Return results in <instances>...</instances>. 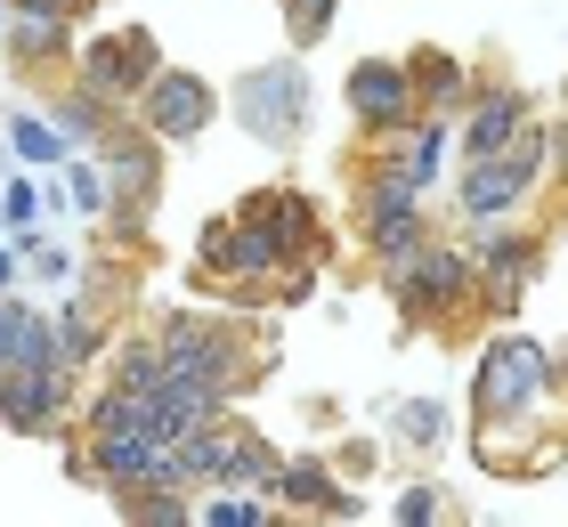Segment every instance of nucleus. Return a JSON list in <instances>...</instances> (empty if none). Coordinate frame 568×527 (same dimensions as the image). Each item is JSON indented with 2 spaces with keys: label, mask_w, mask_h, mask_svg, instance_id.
<instances>
[{
  "label": "nucleus",
  "mask_w": 568,
  "mask_h": 527,
  "mask_svg": "<svg viewBox=\"0 0 568 527\" xmlns=\"http://www.w3.org/2000/svg\"><path fill=\"white\" fill-rule=\"evenodd\" d=\"M163 365H171V382L203 389L212 406H227V398H244V389H252V365H244V349H236V325L195 316V308L163 316Z\"/></svg>",
  "instance_id": "nucleus-1"
},
{
  "label": "nucleus",
  "mask_w": 568,
  "mask_h": 527,
  "mask_svg": "<svg viewBox=\"0 0 568 527\" xmlns=\"http://www.w3.org/2000/svg\"><path fill=\"white\" fill-rule=\"evenodd\" d=\"M545 154H552V130L528 122L504 154H487V163H463V179H455V211H463L471 227L511 220V211L536 195V179H545Z\"/></svg>",
  "instance_id": "nucleus-2"
},
{
  "label": "nucleus",
  "mask_w": 568,
  "mask_h": 527,
  "mask_svg": "<svg viewBox=\"0 0 568 527\" xmlns=\"http://www.w3.org/2000/svg\"><path fill=\"white\" fill-rule=\"evenodd\" d=\"M545 389H552V349H545V341H528V333L487 341L479 382H471V414H479V430L528 422L536 406H545Z\"/></svg>",
  "instance_id": "nucleus-3"
},
{
  "label": "nucleus",
  "mask_w": 568,
  "mask_h": 527,
  "mask_svg": "<svg viewBox=\"0 0 568 527\" xmlns=\"http://www.w3.org/2000/svg\"><path fill=\"white\" fill-rule=\"evenodd\" d=\"M382 284H390V301L415 316V325H430V316H447V308H463L479 293V268H471V252H463V244H438V235H430L415 260L382 268Z\"/></svg>",
  "instance_id": "nucleus-4"
},
{
  "label": "nucleus",
  "mask_w": 568,
  "mask_h": 527,
  "mask_svg": "<svg viewBox=\"0 0 568 527\" xmlns=\"http://www.w3.org/2000/svg\"><path fill=\"white\" fill-rule=\"evenodd\" d=\"M98 163H106V179H114L122 227H146L154 195H163V139H154L146 122H114L106 139H98Z\"/></svg>",
  "instance_id": "nucleus-5"
},
{
  "label": "nucleus",
  "mask_w": 568,
  "mask_h": 527,
  "mask_svg": "<svg viewBox=\"0 0 568 527\" xmlns=\"http://www.w3.org/2000/svg\"><path fill=\"white\" fill-rule=\"evenodd\" d=\"M366 252L382 260V268H398V260H415L430 244V220H423V188H406L398 171L366 179Z\"/></svg>",
  "instance_id": "nucleus-6"
},
{
  "label": "nucleus",
  "mask_w": 568,
  "mask_h": 527,
  "mask_svg": "<svg viewBox=\"0 0 568 527\" xmlns=\"http://www.w3.org/2000/svg\"><path fill=\"white\" fill-rule=\"evenodd\" d=\"M236 114H244L252 139L293 146L301 122H308V73H301V58H284L268 73H244V82H236Z\"/></svg>",
  "instance_id": "nucleus-7"
},
{
  "label": "nucleus",
  "mask_w": 568,
  "mask_h": 527,
  "mask_svg": "<svg viewBox=\"0 0 568 527\" xmlns=\"http://www.w3.org/2000/svg\"><path fill=\"white\" fill-rule=\"evenodd\" d=\"M349 114H357V130H374V139H398V130H415V122H423L415 73H406L398 58L349 65Z\"/></svg>",
  "instance_id": "nucleus-8"
},
{
  "label": "nucleus",
  "mask_w": 568,
  "mask_h": 527,
  "mask_svg": "<svg viewBox=\"0 0 568 527\" xmlns=\"http://www.w3.org/2000/svg\"><path fill=\"white\" fill-rule=\"evenodd\" d=\"M154 73H163V49H154L146 24H122V33H106V41L82 49V82L106 90L114 105H139V90L154 82Z\"/></svg>",
  "instance_id": "nucleus-9"
},
{
  "label": "nucleus",
  "mask_w": 568,
  "mask_h": 527,
  "mask_svg": "<svg viewBox=\"0 0 568 527\" xmlns=\"http://www.w3.org/2000/svg\"><path fill=\"white\" fill-rule=\"evenodd\" d=\"M212 114H220V90L212 82H195V73H154V82L139 90V122L154 130L163 146H179V139H203L212 130Z\"/></svg>",
  "instance_id": "nucleus-10"
},
{
  "label": "nucleus",
  "mask_w": 568,
  "mask_h": 527,
  "mask_svg": "<svg viewBox=\"0 0 568 527\" xmlns=\"http://www.w3.org/2000/svg\"><path fill=\"white\" fill-rule=\"evenodd\" d=\"M65 389H73V357L9 365L0 374V430H49L65 414Z\"/></svg>",
  "instance_id": "nucleus-11"
},
{
  "label": "nucleus",
  "mask_w": 568,
  "mask_h": 527,
  "mask_svg": "<svg viewBox=\"0 0 568 527\" xmlns=\"http://www.w3.org/2000/svg\"><path fill=\"white\" fill-rule=\"evenodd\" d=\"M536 122V105L520 82H479L463 98V163H487V154H504L520 130Z\"/></svg>",
  "instance_id": "nucleus-12"
},
{
  "label": "nucleus",
  "mask_w": 568,
  "mask_h": 527,
  "mask_svg": "<svg viewBox=\"0 0 568 527\" xmlns=\"http://www.w3.org/2000/svg\"><path fill=\"white\" fill-rule=\"evenodd\" d=\"M471 268H479L487 316H511V308H520V293H528V276L545 268V252H536L528 235H511V227H487L479 244H471Z\"/></svg>",
  "instance_id": "nucleus-13"
},
{
  "label": "nucleus",
  "mask_w": 568,
  "mask_h": 527,
  "mask_svg": "<svg viewBox=\"0 0 568 527\" xmlns=\"http://www.w3.org/2000/svg\"><path fill=\"white\" fill-rule=\"evenodd\" d=\"M236 220H252V227H261L284 260H317V252H325L317 203H308V195H293V188H261V195H244V211H236Z\"/></svg>",
  "instance_id": "nucleus-14"
},
{
  "label": "nucleus",
  "mask_w": 568,
  "mask_h": 527,
  "mask_svg": "<svg viewBox=\"0 0 568 527\" xmlns=\"http://www.w3.org/2000/svg\"><path fill=\"white\" fill-rule=\"evenodd\" d=\"M9 41L24 65H49L73 49V9H41V0H9Z\"/></svg>",
  "instance_id": "nucleus-15"
},
{
  "label": "nucleus",
  "mask_w": 568,
  "mask_h": 527,
  "mask_svg": "<svg viewBox=\"0 0 568 527\" xmlns=\"http://www.w3.org/2000/svg\"><path fill=\"white\" fill-rule=\"evenodd\" d=\"M276 504H301V511H317V519H357V511H366V504H357V495L325 470V463H284Z\"/></svg>",
  "instance_id": "nucleus-16"
},
{
  "label": "nucleus",
  "mask_w": 568,
  "mask_h": 527,
  "mask_svg": "<svg viewBox=\"0 0 568 527\" xmlns=\"http://www.w3.org/2000/svg\"><path fill=\"white\" fill-rule=\"evenodd\" d=\"M406 73H415L423 114H455V105L471 98V73H463V58H447V49H415V58H406Z\"/></svg>",
  "instance_id": "nucleus-17"
},
{
  "label": "nucleus",
  "mask_w": 568,
  "mask_h": 527,
  "mask_svg": "<svg viewBox=\"0 0 568 527\" xmlns=\"http://www.w3.org/2000/svg\"><path fill=\"white\" fill-rule=\"evenodd\" d=\"M114 122H122V114H114V98H106V90H90V82H73V90L58 98V130H65L73 146H98Z\"/></svg>",
  "instance_id": "nucleus-18"
},
{
  "label": "nucleus",
  "mask_w": 568,
  "mask_h": 527,
  "mask_svg": "<svg viewBox=\"0 0 568 527\" xmlns=\"http://www.w3.org/2000/svg\"><path fill=\"white\" fill-rule=\"evenodd\" d=\"M114 511L122 519H146V527H187L195 519V504H187V487H114Z\"/></svg>",
  "instance_id": "nucleus-19"
},
{
  "label": "nucleus",
  "mask_w": 568,
  "mask_h": 527,
  "mask_svg": "<svg viewBox=\"0 0 568 527\" xmlns=\"http://www.w3.org/2000/svg\"><path fill=\"white\" fill-rule=\"evenodd\" d=\"M447 430H455V422H447V406H438V398L390 406V438H398V446H423V455H430V446H447Z\"/></svg>",
  "instance_id": "nucleus-20"
},
{
  "label": "nucleus",
  "mask_w": 568,
  "mask_h": 527,
  "mask_svg": "<svg viewBox=\"0 0 568 527\" xmlns=\"http://www.w3.org/2000/svg\"><path fill=\"white\" fill-rule=\"evenodd\" d=\"M58 195H65L73 211H82V220H98V211H106V203H114V179H106V163H73Z\"/></svg>",
  "instance_id": "nucleus-21"
},
{
  "label": "nucleus",
  "mask_w": 568,
  "mask_h": 527,
  "mask_svg": "<svg viewBox=\"0 0 568 527\" xmlns=\"http://www.w3.org/2000/svg\"><path fill=\"white\" fill-rule=\"evenodd\" d=\"M58 341H65V357L82 365L98 341H106V325H98V301H65V308H58Z\"/></svg>",
  "instance_id": "nucleus-22"
},
{
  "label": "nucleus",
  "mask_w": 568,
  "mask_h": 527,
  "mask_svg": "<svg viewBox=\"0 0 568 527\" xmlns=\"http://www.w3.org/2000/svg\"><path fill=\"white\" fill-rule=\"evenodd\" d=\"M9 146L24 154V163H58V154H65V130H49V122H33V114H9Z\"/></svg>",
  "instance_id": "nucleus-23"
},
{
  "label": "nucleus",
  "mask_w": 568,
  "mask_h": 527,
  "mask_svg": "<svg viewBox=\"0 0 568 527\" xmlns=\"http://www.w3.org/2000/svg\"><path fill=\"white\" fill-rule=\"evenodd\" d=\"M342 17V0H284V33H293V49L325 41V24Z\"/></svg>",
  "instance_id": "nucleus-24"
},
{
  "label": "nucleus",
  "mask_w": 568,
  "mask_h": 527,
  "mask_svg": "<svg viewBox=\"0 0 568 527\" xmlns=\"http://www.w3.org/2000/svg\"><path fill=\"white\" fill-rule=\"evenodd\" d=\"M195 519H212V527H268V504H252V495H220V504H195Z\"/></svg>",
  "instance_id": "nucleus-25"
},
{
  "label": "nucleus",
  "mask_w": 568,
  "mask_h": 527,
  "mask_svg": "<svg viewBox=\"0 0 568 527\" xmlns=\"http://www.w3.org/2000/svg\"><path fill=\"white\" fill-rule=\"evenodd\" d=\"M33 211H41V195L24 188V179H9V188H0V220H9V227H33Z\"/></svg>",
  "instance_id": "nucleus-26"
},
{
  "label": "nucleus",
  "mask_w": 568,
  "mask_h": 527,
  "mask_svg": "<svg viewBox=\"0 0 568 527\" xmlns=\"http://www.w3.org/2000/svg\"><path fill=\"white\" fill-rule=\"evenodd\" d=\"M398 519H406V527L438 519V495H430V487H406V495H398Z\"/></svg>",
  "instance_id": "nucleus-27"
},
{
  "label": "nucleus",
  "mask_w": 568,
  "mask_h": 527,
  "mask_svg": "<svg viewBox=\"0 0 568 527\" xmlns=\"http://www.w3.org/2000/svg\"><path fill=\"white\" fill-rule=\"evenodd\" d=\"M552 146H560V188H568V122H552Z\"/></svg>",
  "instance_id": "nucleus-28"
},
{
  "label": "nucleus",
  "mask_w": 568,
  "mask_h": 527,
  "mask_svg": "<svg viewBox=\"0 0 568 527\" xmlns=\"http://www.w3.org/2000/svg\"><path fill=\"white\" fill-rule=\"evenodd\" d=\"M0 293H17V252H0Z\"/></svg>",
  "instance_id": "nucleus-29"
},
{
  "label": "nucleus",
  "mask_w": 568,
  "mask_h": 527,
  "mask_svg": "<svg viewBox=\"0 0 568 527\" xmlns=\"http://www.w3.org/2000/svg\"><path fill=\"white\" fill-rule=\"evenodd\" d=\"M552 389H568V349H560V357H552Z\"/></svg>",
  "instance_id": "nucleus-30"
}]
</instances>
